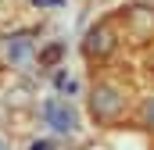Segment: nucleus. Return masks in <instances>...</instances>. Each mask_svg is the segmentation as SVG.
Listing matches in <instances>:
<instances>
[{"label":"nucleus","mask_w":154,"mask_h":150,"mask_svg":"<svg viewBox=\"0 0 154 150\" xmlns=\"http://www.w3.org/2000/svg\"><path fill=\"white\" fill-rule=\"evenodd\" d=\"M90 107H93V114H97L100 122H108V118H118V111H122V97H118V89H111V86H93V100H90Z\"/></svg>","instance_id":"nucleus-1"},{"label":"nucleus","mask_w":154,"mask_h":150,"mask_svg":"<svg viewBox=\"0 0 154 150\" xmlns=\"http://www.w3.org/2000/svg\"><path fill=\"white\" fill-rule=\"evenodd\" d=\"M115 50V32H111V22H97L86 36V54L90 57H108Z\"/></svg>","instance_id":"nucleus-2"},{"label":"nucleus","mask_w":154,"mask_h":150,"mask_svg":"<svg viewBox=\"0 0 154 150\" xmlns=\"http://www.w3.org/2000/svg\"><path fill=\"white\" fill-rule=\"evenodd\" d=\"M43 118H47L54 129H61V132H72V129L79 125L72 104H65V100H47V104H43Z\"/></svg>","instance_id":"nucleus-3"},{"label":"nucleus","mask_w":154,"mask_h":150,"mask_svg":"<svg viewBox=\"0 0 154 150\" xmlns=\"http://www.w3.org/2000/svg\"><path fill=\"white\" fill-rule=\"evenodd\" d=\"M29 54V36H11L7 39V57L11 61H22Z\"/></svg>","instance_id":"nucleus-4"},{"label":"nucleus","mask_w":154,"mask_h":150,"mask_svg":"<svg viewBox=\"0 0 154 150\" xmlns=\"http://www.w3.org/2000/svg\"><path fill=\"white\" fill-rule=\"evenodd\" d=\"M129 18H133L143 32H147V29H154V11H151V7H133V11H129Z\"/></svg>","instance_id":"nucleus-5"},{"label":"nucleus","mask_w":154,"mask_h":150,"mask_svg":"<svg viewBox=\"0 0 154 150\" xmlns=\"http://www.w3.org/2000/svg\"><path fill=\"white\" fill-rule=\"evenodd\" d=\"M54 86H57L61 93H75V82H72V79H68V75H65V72L57 75V79H54Z\"/></svg>","instance_id":"nucleus-6"},{"label":"nucleus","mask_w":154,"mask_h":150,"mask_svg":"<svg viewBox=\"0 0 154 150\" xmlns=\"http://www.w3.org/2000/svg\"><path fill=\"white\" fill-rule=\"evenodd\" d=\"M143 122H147V125H154V97L143 104Z\"/></svg>","instance_id":"nucleus-7"},{"label":"nucleus","mask_w":154,"mask_h":150,"mask_svg":"<svg viewBox=\"0 0 154 150\" xmlns=\"http://www.w3.org/2000/svg\"><path fill=\"white\" fill-rule=\"evenodd\" d=\"M57 57H61V46H50V50L43 54V61H47V64H50V61H57Z\"/></svg>","instance_id":"nucleus-8"},{"label":"nucleus","mask_w":154,"mask_h":150,"mask_svg":"<svg viewBox=\"0 0 154 150\" xmlns=\"http://www.w3.org/2000/svg\"><path fill=\"white\" fill-rule=\"evenodd\" d=\"M36 7H61V0H32Z\"/></svg>","instance_id":"nucleus-9"},{"label":"nucleus","mask_w":154,"mask_h":150,"mask_svg":"<svg viewBox=\"0 0 154 150\" xmlns=\"http://www.w3.org/2000/svg\"><path fill=\"white\" fill-rule=\"evenodd\" d=\"M29 150H57V147H54V143H47V140H43V143H32V147H29Z\"/></svg>","instance_id":"nucleus-10"}]
</instances>
